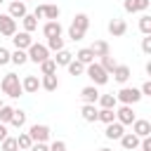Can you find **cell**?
<instances>
[{
	"label": "cell",
	"instance_id": "cell-38",
	"mask_svg": "<svg viewBox=\"0 0 151 151\" xmlns=\"http://www.w3.org/2000/svg\"><path fill=\"white\" fill-rule=\"evenodd\" d=\"M66 68H68V73H71V76H83V73H85V66H83L80 61H76V59H73Z\"/></svg>",
	"mask_w": 151,
	"mask_h": 151
},
{
	"label": "cell",
	"instance_id": "cell-33",
	"mask_svg": "<svg viewBox=\"0 0 151 151\" xmlns=\"http://www.w3.org/2000/svg\"><path fill=\"white\" fill-rule=\"evenodd\" d=\"M40 73H42V76H54V73H57V64H54V59H45V61L40 64Z\"/></svg>",
	"mask_w": 151,
	"mask_h": 151
},
{
	"label": "cell",
	"instance_id": "cell-29",
	"mask_svg": "<svg viewBox=\"0 0 151 151\" xmlns=\"http://www.w3.org/2000/svg\"><path fill=\"white\" fill-rule=\"evenodd\" d=\"M97 120H101L104 125L113 123V120H116V109H99V113H97Z\"/></svg>",
	"mask_w": 151,
	"mask_h": 151
},
{
	"label": "cell",
	"instance_id": "cell-6",
	"mask_svg": "<svg viewBox=\"0 0 151 151\" xmlns=\"http://www.w3.org/2000/svg\"><path fill=\"white\" fill-rule=\"evenodd\" d=\"M26 57H28V61H33V64H42L45 59H50V50L45 47V45H40V42H33L28 50H26Z\"/></svg>",
	"mask_w": 151,
	"mask_h": 151
},
{
	"label": "cell",
	"instance_id": "cell-21",
	"mask_svg": "<svg viewBox=\"0 0 151 151\" xmlns=\"http://www.w3.org/2000/svg\"><path fill=\"white\" fill-rule=\"evenodd\" d=\"M90 50H92V54H94V57H99V59H101V57H106V54H111V47H109V42H106V40H94Z\"/></svg>",
	"mask_w": 151,
	"mask_h": 151
},
{
	"label": "cell",
	"instance_id": "cell-15",
	"mask_svg": "<svg viewBox=\"0 0 151 151\" xmlns=\"http://www.w3.org/2000/svg\"><path fill=\"white\" fill-rule=\"evenodd\" d=\"M61 31H64V28H61L59 21H45V24H42V35H45V38H59Z\"/></svg>",
	"mask_w": 151,
	"mask_h": 151
},
{
	"label": "cell",
	"instance_id": "cell-8",
	"mask_svg": "<svg viewBox=\"0 0 151 151\" xmlns=\"http://www.w3.org/2000/svg\"><path fill=\"white\" fill-rule=\"evenodd\" d=\"M9 40L14 42V50H24V52L33 45V38H31V33H26V31H17Z\"/></svg>",
	"mask_w": 151,
	"mask_h": 151
},
{
	"label": "cell",
	"instance_id": "cell-9",
	"mask_svg": "<svg viewBox=\"0 0 151 151\" xmlns=\"http://www.w3.org/2000/svg\"><path fill=\"white\" fill-rule=\"evenodd\" d=\"M14 33H17V21H14L9 14H0V35L12 38Z\"/></svg>",
	"mask_w": 151,
	"mask_h": 151
},
{
	"label": "cell",
	"instance_id": "cell-34",
	"mask_svg": "<svg viewBox=\"0 0 151 151\" xmlns=\"http://www.w3.org/2000/svg\"><path fill=\"white\" fill-rule=\"evenodd\" d=\"M12 116H14V106H7V104H5V106L0 109V123H2V125H9Z\"/></svg>",
	"mask_w": 151,
	"mask_h": 151
},
{
	"label": "cell",
	"instance_id": "cell-5",
	"mask_svg": "<svg viewBox=\"0 0 151 151\" xmlns=\"http://www.w3.org/2000/svg\"><path fill=\"white\" fill-rule=\"evenodd\" d=\"M116 99H118L120 104H127V106H132V104H137V101L142 99V92H139V87H127V85H123V87L118 90Z\"/></svg>",
	"mask_w": 151,
	"mask_h": 151
},
{
	"label": "cell",
	"instance_id": "cell-30",
	"mask_svg": "<svg viewBox=\"0 0 151 151\" xmlns=\"http://www.w3.org/2000/svg\"><path fill=\"white\" fill-rule=\"evenodd\" d=\"M17 146H19V151H28V149L33 146V139L28 137V132H19V137H17Z\"/></svg>",
	"mask_w": 151,
	"mask_h": 151
},
{
	"label": "cell",
	"instance_id": "cell-19",
	"mask_svg": "<svg viewBox=\"0 0 151 151\" xmlns=\"http://www.w3.org/2000/svg\"><path fill=\"white\" fill-rule=\"evenodd\" d=\"M97 113H99L97 104H83V109H80V116L85 123H97Z\"/></svg>",
	"mask_w": 151,
	"mask_h": 151
},
{
	"label": "cell",
	"instance_id": "cell-45",
	"mask_svg": "<svg viewBox=\"0 0 151 151\" xmlns=\"http://www.w3.org/2000/svg\"><path fill=\"white\" fill-rule=\"evenodd\" d=\"M5 137H7V125H2V123H0V142H2Z\"/></svg>",
	"mask_w": 151,
	"mask_h": 151
},
{
	"label": "cell",
	"instance_id": "cell-48",
	"mask_svg": "<svg viewBox=\"0 0 151 151\" xmlns=\"http://www.w3.org/2000/svg\"><path fill=\"white\" fill-rule=\"evenodd\" d=\"M2 2H5V0H0V5H2Z\"/></svg>",
	"mask_w": 151,
	"mask_h": 151
},
{
	"label": "cell",
	"instance_id": "cell-11",
	"mask_svg": "<svg viewBox=\"0 0 151 151\" xmlns=\"http://www.w3.org/2000/svg\"><path fill=\"white\" fill-rule=\"evenodd\" d=\"M151 5V0H123V9L130 12V14H137V12H146Z\"/></svg>",
	"mask_w": 151,
	"mask_h": 151
},
{
	"label": "cell",
	"instance_id": "cell-32",
	"mask_svg": "<svg viewBox=\"0 0 151 151\" xmlns=\"http://www.w3.org/2000/svg\"><path fill=\"white\" fill-rule=\"evenodd\" d=\"M21 24H24V31H26V33H33V31L38 28V19H35L33 14H26V17L21 19Z\"/></svg>",
	"mask_w": 151,
	"mask_h": 151
},
{
	"label": "cell",
	"instance_id": "cell-40",
	"mask_svg": "<svg viewBox=\"0 0 151 151\" xmlns=\"http://www.w3.org/2000/svg\"><path fill=\"white\" fill-rule=\"evenodd\" d=\"M142 52L144 54H151V35H144L142 38Z\"/></svg>",
	"mask_w": 151,
	"mask_h": 151
},
{
	"label": "cell",
	"instance_id": "cell-1",
	"mask_svg": "<svg viewBox=\"0 0 151 151\" xmlns=\"http://www.w3.org/2000/svg\"><path fill=\"white\" fill-rule=\"evenodd\" d=\"M87 28H90V17H87L85 12H80V14L73 17V21H71V26H68V38H71L73 42H78V40L85 38Z\"/></svg>",
	"mask_w": 151,
	"mask_h": 151
},
{
	"label": "cell",
	"instance_id": "cell-47",
	"mask_svg": "<svg viewBox=\"0 0 151 151\" xmlns=\"http://www.w3.org/2000/svg\"><path fill=\"white\" fill-rule=\"evenodd\" d=\"M2 106H5V101H2V99H0V109H2Z\"/></svg>",
	"mask_w": 151,
	"mask_h": 151
},
{
	"label": "cell",
	"instance_id": "cell-20",
	"mask_svg": "<svg viewBox=\"0 0 151 151\" xmlns=\"http://www.w3.org/2000/svg\"><path fill=\"white\" fill-rule=\"evenodd\" d=\"M118 142H120V146H123L125 151H134V149L139 146V137H137V134H132V132H125Z\"/></svg>",
	"mask_w": 151,
	"mask_h": 151
},
{
	"label": "cell",
	"instance_id": "cell-26",
	"mask_svg": "<svg viewBox=\"0 0 151 151\" xmlns=\"http://www.w3.org/2000/svg\"><path fill=\"white\" fill-rule=\"evenodd\" d=\"M97 104H99V109H116L118 99H116V94H99Z\"/></svg>",
	"mask_w": 151,
	"mask_h": 151
},
{
	"label": "cell",
	"instance_id": "cell-28",
	"mask_svg": "<svg viewBox=\"0 0 151 151\" xmlns=\"http://www.w3.org/2000/svg\"><path fill=\"white\" fill-rule=\"evenodd\" d=\"M26 61H28V57H26L24 50H14V52H9V64H14V66H24Z\"/></svg>",
	"mask_w": 151,
	"mask_h": 151
},
{
	"label": "cell",
	"instance_id": "cell-4",
	"mask_svg": "<svg viewBox=\"0 0 151 151\" xmlns=\"http://www.w3.org/2000/svg\"><path fill=\"white\" fill-rule=\"evenodd\" d=\"M28 137L33 139V144H35V142L47 144L50 137H52V130H50V125H45V123H33V125L28 127Z\"/></svg>",
	"mask_w": 151,
	"mask_h": 151
},
{
	"label": "cell",
	"instance_id": "cell-12",
	"mask_svg": "<svg viewBox=\"0 0 151 151\" xmlns=\"http://www.w3.org/2000/svg\"><path fill=\"white\" fill-rule=\"evenodd\" d=\"M7 14H9L14 21H17V19H24V17L28 14V12H26V2H24V0H12L9 7H7Z\"/></svg>",
	"mask_w": 151,
	"mask_h": 151
},
{
	"label": "cell",
	"instance_id": "cell-42",
	"mask_svg": "<svg viewBox=\"0 0 151 151\" xmlns=\"http://www.w3.org/2000/svg\"><path fill=\"white\" fill-rule=\"evenodd\" d=\"M9 64V50L7 47H0V66Z\"/></svg>",
	"mask_w": 151,
	"mask_h": 151
},
{
	"label": "cell",
	"instance_id": "cell-35",
	"mask_svg": "<svg viewBox=\"0 0 151 151\" xmlns=\"http://www.w3.org/2000/svg\"><path fill=\"white\" fill-rule=\"evenodd\" d=\"M0 149L2 151H19V146H17V137H5L2 142H0Z\"/></svg>",
	"mask_w": 151,
	"mask_h": 151
},
{
	"label": "cell",
	"instance_id": "cell-25",
	"mask_svg": "<svg viewBox=\"0 0 151 151\" xmlns=\"http://www.w3.org/2000/svg\"><path fill=\"white\" fill-rule=\"evenodd\" d=\"M71 61H73V54H71L66 47H64V50H59V52L54 54V64H57V66H68Z\"/></svg>",
	"mask_w": 151,
	"mask_h": 151
},
{
	"label": "cell",
	"instance_id": "cell-24",
	"mask_svg": "<svg viewBox=\"0 0 151 151\" xmlns=\"http://www.w3.org/2000/svg\"><path fill=\"white\" fill-rule=\"evenodd\" d=\"M40 87L47 90V92H54V90L59 87V78H57V73H54V76H42V78H40Z\"/></svg>",
	"mask_w": 151,
	"mask_h": 151
},
{
	"label": "cell",
	"instance_id": "cell-23",
	"mask_svg": "<svg viewBox=\"0 0 151 151\" xmlns=\"http://www.w3.org/2000/svg\"><path fill=\"white\" fill-rule=\"evenodd\" d=\"M59 14H61L59 5H42V17L47 21H59Z\"/></svg>",
	"mask_w": 151,
	"mask_h": 151
},
{
	"label": "cell",
	"instance_id": "cell-16",
	"mask_svg": "<svg viewBox=\"0 0 151 151\" xmlns=\"http://www.w3.org/2000/svg\"><path fill=\"white\" fill-rule=\"evenodd\" d=\"M111 76H113V80H116V83L125 85V83L130 80V76H132V73H130V66H125V64H118V66L113 68V73H111Z\"/></svg>",
	"mask_w": 151,
	"mask_h": 151
},
{
	"label": "cell",
	"instance_id": "cell-43",
	"mask_svg": "<svg viewBox=\"0 0 151 151\" xmlns=\"http://www.w3.org/2000/svg\"><path fill=\"white\" fill-rule=\"evenodd\" d=\"M28 151H50V146H47V144H42V142H35Z\"/></svg>",
	"mask_w": 151,
	"mask_h": 151
},
{
	"label": "cell",
	"instance_id": "cell-31",
	"mask_svg": "<svg viewBox=\"0 0 151 151\" xmlns=\"http://www.w3.org/2000/svg\"><path fill=\"white\" fill-rule=\"evenodd\" d=\"M99 66H101V68H104V71H106V73L111 76V73H113V68L118 66V61H116V59H113L111 54H106V57H101V61H99Z\"/></svg>",
	"mask_w": 151,
	"mask_h": 151
},
{
	"label": "cell",
	"instance_id": "cell-14",
	"mask_svg": "<svg viewBox=\"0 0 151 151\" xmlns=\"http://www.w3.org/2000/svg\"><path fill=\"white\" fill-rule=\"evenodd\" d=\"M123 134H125V127H123L118 120L109 123V125H106V130H104V137H106V139H120Z\"/></svg>",
	"mask_w": 151,
	"mask_h": 151
},
{
	"label": "cell",
	"instance_id": "cell-22",
	"mask_svg": "<svg viewBox=\"0 0 151 151\" xmlns=\"http://www.w3.org/2000/svg\"><path fill=\"white\" fill-rule=\"evenodd\" d=\"M76 61H80L83 66H87V64H92L94 61V54H92V50L90 47H80L78 52H76V57H73Z\"/></svg>",
	"mask_w": 151,
	"mask_h": 151
},
{
	"label": "cell",
	"instance_id": "cell-39",
	"mask_svg": "<svg viewBox=\"0 0 151 151\" xmlns=\"http://www.w3.org/2000/svg\"><path fill=\"white\" fill-rule=\"evenodd\" d=\"M50 146V151H66V142L64 139H54L52 144H47Z\"/></svg>",
	"mask_w": 151,
	"mask_h": 151
},
{
	"label": "cell",
	"instance_id": "cell-46",
	"mask_svg": "<svg viewBox=\"0 0 151 151\" xmlns=\"http://www.w3.org/2000/svg\"><path fill=\"white\" fill-rule=\"evenodd\" d=\"M99 151H113V149H109V146H101V149H99Z\"/></svg>",
	"mask_w": 151,
	"mask_h": 151
},
{
	"label": "cell",
	"instance_id": "cell-10",
	"mask_svg": "<svg viewBox=\"0 0 151 151\" xmlns=\"http://www.w3.org/2000/svg\"><path fill=\"white\" fill-rule=\"evenodd\" d=\"M132 134H137L139 139L151 137V123L144 120V118H134V123H132Z\"/></svg>",
	"mask_w": 151,
	"mask_h": 151
},
{
	"label": "cell",
	"instance_id": "cell-13",
	"mask_svg": "<svg viewBox=\"0 0 151 151\" xmlns=\"http://www.w3.org/2000/svg\"><path fill=\"white\" fill-rule=\"evenodd\" d=\"M106 28H109V33H111L113 38H123V35L127 33V24H125L123 19H111Z\"/></svg>",
	"mask_w": 151,
	"mask_h": 151
},
{
	"label": "cell",
	"instance_id": "cell-3",
	"mask_svg": "<svg viewBox=\"0 0 151 151\" xmlns=\"http://www.w3.org/2000/svg\"><path fill=\"white\" fill-rule=\"evenodd\" d=\"M85 76L92 80V85H94V87H99V85H106V83H109V73H106L97 61H92V64H87V66H85Z\"/></svg>",
	"mask_w": 151,
	"mask_h": 151
},
{
	"label": "cell",
	"instance_id": "cell-7",
	"mask_svg": "<svg viewBox=\"0 0 151 151\" xmlns=\"http://www.w3.org/2000/svg\"><path fill=\"white\" fill-rule=\"evenodd\" d=\"M134 111H132V106H127V104H120V106H116V120L125 127V125H132L134 123Z\"/></svg>",
	"mask_w": 151,
	"mask_h": 151
},
{
	"label": "cell",
	"instance_id": "cell-41",
	"mask_svg": "<svg viewBox=\"0 0 151 151\" xmlns=\"http://www.w3.org/2000/svg\"><path fill=\"white\" fill-rule=\"evenodd\" d=\"M139 92H142V97H151V80H144L142 87H139Z\"/></svg>",
	"mask_w": 151,
	"mask_h": 151
},
{
	"label": "cell",
	"instance_id": "cell-18",
	"mask_svg": "<svg viewBox=\"0 0 151 151\" xmlns=\"http://www.w3.org/2000/svg\"><path fill=\"white\" fill-rule=\"evenodd\" d=\"M80 99H83V104H97V99H99V90H97L94 85H87V87L80 90Z\"/></svg>",
	"mask_w": 151,
	"mask_h": 151
},
{
	"label": "cell",
	"instance_id": "cell-2",
	"mask_svg": "<svg viewBox=\"0 0 151 151\" xmlns=\"http://www.w3.org/2000/svg\"><path fill=\"white\" fill-rule=\"evenodd\" d=\"M0 87H2V92H5L7 97H12V99H19V97L24 94V87H21V80H19L17 73H5V78L0 80Z\"/></svg>",
	"mask_w": 151,
	"mask_h": 151
},
{
	"label": "cell",
	"instance_id": "cell-44",
	"mask_svg": "<svg viewBox=\"0 0 151 151\" xmlns=\"http://www.w3.org/2000/svg\"><path fill=\"white\" fill-rule=\"evenodd\" d=\"M33 17H35V19H45V17H42V5H38V7H35Z\"/></svg>",
	"mask_w": 151,
	"mask_h": 151
},
{
	"label": "cell",
	"instance_id": "cell-37",
	"mask_svg": "<svg viewBox=\"0 0 151 151\" xmlns=\"http://www.w3.org/2000/svg\"><path fill=\"white\" fill-rule=\"evenodd\" d=\"M47 50H52V52H59V50H64V38L59 35V38H47V45H45Z\"/></svg>",
	"mask_w": 151,
	"mask_h": 151
},
{
	"label": "cell",
	"instance_id": "cell-17",
	"mask_svg": "<svg viewBox=\"0 0 151 151\" xmlns=\"http://www.w3.org/2000/svg\"><path fill=\"white\" fill-rule=\"evenodd\" d=\"M21 87H24V92H28V94H35V92L40 90V78H38V76H24V80H21Z\"/></svg>",
	"mask_w": 151,
	"mask_h": 151
},
{
	"label": "cell",
	"instance_id": "cell-27",
	"mask_svg": "<svg viewBox=\"0 0 151 151\" xmlns=\"http://www.w3.org/2000/svg\"><path fill=\"white\" fill-rule=\"evenodd\" d=\"M9 125H12V127H17V130H21V127L26 125V111H21V109H14V116H12Z\"/></svg>",
	"mask_w": 151,
	"mask_h": 151
},
{
	"label": "cell",
	"instance_id": "cell-49",
	"mask_svg": "<svg viewBox=\"0 0 151 151\" xmlns=\"http://www.w3.org/2000/svg\"><path fill=\"white\" fill-rule=\"evenodd\" d=\"M24 2H31V0H24Z\"/></svg>",
	"mask_w": 151,
	"mask_h": 151
},
{
	"label": "cell",
	"instance_id": "cell-36",
	"mask_svg": "<svg viewBox=\"0 0 151 151\" xmlns=\"http://www.w3.org/2000/svg\"><path fill=\"white\" fill-rule=\"evenodd\" d=\"M139 31H142L144 35H151V17H149V14H142V17H139Z\"/></svg>",
	"mask_w": 151,
	"mask_h": 151
}]
</instances>
